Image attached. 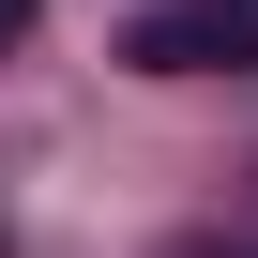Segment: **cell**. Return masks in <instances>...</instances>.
Returning a JSON list of instances; mask_svg holds the SVG:
<instances>
[{"mask_svg": "<svg viewBox=\"0 0 258 258\" xmlns=\"http://www.w3.org/2000/svg\"><path fill=\"white\" fill-rule=\"evenodd\" d=\"M152 76H198V61H258V0H167V16L137 31Z\"/></svg>", "mask_w": 258, "mask_h": 258, "instance_id": "obj_1", "label": "cell"}, {"mask_svg": "<svg viewBox=\"0 0 258 258\" xmlns=\"http://www.w3.org/2000/svg\"><path fill=\"white\" fill-rule=\"evenodd\" d=\"M16 31H31V0H0V46H16Z\"/></svg>", "mask_w": 258, "mask_h": 258, "instance_id": "obj_2", "label": "cell"}]
</instances>
